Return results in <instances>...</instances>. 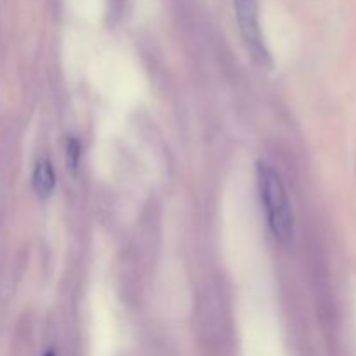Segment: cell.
Listing matches in <instances>:
<instances>
[{
  "instance_id": "cell-3",
  "label": "cell",
  "mask_w": 356,
  "mask_h": 356,
  "mask_svg": "<svg viewBox=\"0 0 356 356\" xmlns=\"http://www.w3.org/2000/svg\"><path fill=\"white\" fill-rule=\"evenodd\" d=\"M31 183H33V190L38 197H51L52 191H54L56 188V172L54 169H52V163L49 162L47 159H40L35 163Z\"/></svg>"
},
{
  "instance_id": "cell-4",
  "label": "cell",
  "mask_w": 356,
  "mask_h": 356,
  "mask_svg": "<svg viewBox=\"0 0 356 356\" xmlns=\"http://www.w3.org/2000/svg\"><path fill=\"white\" fill-rule=\"evenodd\" d=\"M45 356H56L54 353H52V351H49V353L47 355H45Z\"/></svg>"
},
{
  "instance_id": "cell-2",
  "label": "cell",
  "mask_w": 356,
  "mask_h": 356,
  "mask_svg": "<svg viewBox=\"0 0 356 356\" xmlns=\"http://www.w3.org/2000/svg\"><path fill=\"white\" fill-rule=\"evenodd\" d=\"M233 7L236 13L240 33L250 54L261 63L268 58V52L264 49L263 35L259 26V2L257 0H233Z\"/></svg>"
},
{
  "instance_id": "cell-1",
  "label": "cell",
  "mask_w": 356,
  "mask_h": 356,
  "mask_svg": "<svg viewBox=\"0 0 356 356\" xmlns=\"http://www.w3.org/2000/svg\"><path fill=\"white\" fill-rule=\"evenodd\" d=\"M257 184H259L261 202L266 212L268 226L280 243L291 242L294 233V216L287 190L280 174L266 162L257 163Z\"/></svg>"
}]
</instances>
